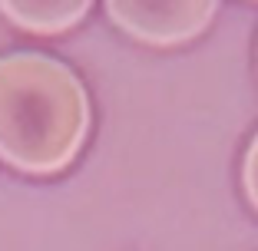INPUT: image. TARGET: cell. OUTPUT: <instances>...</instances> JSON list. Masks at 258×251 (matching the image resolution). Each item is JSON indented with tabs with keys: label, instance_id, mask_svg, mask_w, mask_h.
Returning <instances> with one entry per match:
<instances>
[{
	"label": "cell",
	"instance_id": "cell-1",
	"mask_svg": "<svg viewBox=\"0 0 258 251\" xmlns=\"http://www.w3.org/2000/svg\"><path fill=\"white\" fill-rule=\"evenodd\" d=\"M90 96L67 63L46 53L0 56V162L20 175H56L90 136Z\"/></svg>",
	"mask_w": 258,
	"mask_h": 251
},
{
	"label": "cell",
	"instance_id": "cell-2",
	"mask_svg": "<svg viewBox=\"0 0 258 251\" xmlns=\"http://www.w3.org/2000/svg\"><path fill=\"white\" fill-rule=\"evenodd\" d=\"M109 20L143 46L172 50L212 27L222 0H103Z\"/></svg>",
	"mask_w": 258,
	"mask_h": 251
},
{
	"label": "cell",
	"instance_id": "cell-3",
	"mask_svg": "<svg viewBox=\"0 0 258 251\" xmlns=\"http://www.w3.org/2000/svg\"><path fill=\"white\" fill-rule=\"evenodd\" d=\"M93 0H0V17L33 37H60L90 14Z\"/></svg>",
	"mask_w": 258,
	"mask_h": 251
},
{
	"label": "cell",
	"instance_id": "cell-4",
	"mask_svg": "<svg viewBox=\"0 0 258 251\" xmlns=\"http://www.w3.org/2000/svg\"><path fill=\"white\" fill-rule=\"evenodd\" d=\"M242 189L248 205L258 212V132L251 136L248 149H245V159H242Z\"/></svg>",
	"mask_w": 258,
	"mask_h": 251
},
{
	"label": "cell",
	"instance_id": "cell-5",
	"mask_svg": "<svg viewBox=\"0 0 258 251\" xmlns=\"http://www.w3.org/2000/svg\"><path fill=\"white\" fill-rule=\"evenodd\" d=\"M255 4H258V0H255Z\"/></svg>",
	"mask_w": 258,
	"mask_h": 251
}]
</instances>
